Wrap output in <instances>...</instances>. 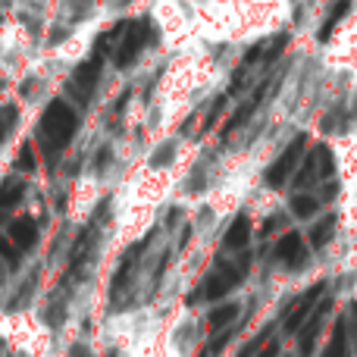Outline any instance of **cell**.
I'll list each match as a JSON object with an SVG mask.
<instances>
[{"label":"cell","mask_w":357,"mask_h":357,"mask_svg":"<svg viewBox=\"0 0 357 357\" xmlns=\"http://www.w3.org/2000/svg\"><path fill=\"white\" fill-rule=\"evenodd\" d=\"M75 129H79V113L66 104V100H54V104L44 110L41 126H38V138H41V148L50 157L63 154L69 142H73Z\"/></svg>","instance_id":"1"},{"label":"cell","mask_w":357,"mask_h":357,"mask_svg":"<svg viewBox=\"0 0 357 357\" xmlns=\"http://www.w3.org/2000/svg\"><path fill=\"white\" fill-rule=\"evenodd\" d=\"M160 354L163 357H195L201 348V323L195 314H182L173 323H167L160 333Z\"/></svg>","instance_id":"2"},{"label":"cell","mask_w":357,"mask_h":357,"mask_svg":"<svg viewBox=\"0 0 357 357\" xmlns=\"http://www.w3.org/2000/svg\"><path fill=\"white\" fill-rule=\"evenodd\" d=\"M151 35H154V31H151L148 22H129L126 25L123 38H119V44H116V66H129V63L144 50V44L151 41Z\"/></svg>","instance_id":"3"},{"label":"cell","mask_w":357,"mask_h":357,"mask_svg":"<svg viewBox=\"0 0 357 357\" xmlns=\"http://www.w3.org/2000/svg\"><path fill=\"white\" fill-rule=\"evenodd\" d=\"M301 151H304V142H291L289 148L282 151V157H279V160L270 167V173H266V178H270L273 185L285 182V178H289V173L295 169V163H298V157H301Z\"/></svg>","instance_id":"4"},{"label":"cell","mask_w":357,"mask_h":357,"mask_svg":"<svg viewBox=\"0 0 357 357\" xmlns=\"http://www.w3.org/2000/svg\"><path fill=\"white\" fill-rule=\"evenodd\" d=\"M98 85V60H91V63H85V66H79V73L73 75V82H69V91L73 94H79L82 100L91 94V88Z\"/></svg>","instance_id":"5"},{"label":"cell","mask_w":357,"mask_h":357,"mask_svg":"<svg viewBox=\"0 0 357 357\" xmlns=\"http://www.w3.org/2000/svg\"><path fill=\"white\" fill-rule=\"evenodd\" d=\"M13 123H16V110H13V107H3V110H0V144H3L6 135L13 132Z\"/></svg>","instance_id":"6"},{"label":"cell","mask_w":357,"mask_h":357,"mask_svg":"<svg viewBox=\"0 0 357 357\" xmlns=\"http://www.w3.org/2000/svg\"><path fill=\"white\" fill-rule=\"evenodd\" d=\"M317 210V204L310 201V197H295V213L298 216H310Z\"/></svg>","instance_id":"7"}]
</instances>
